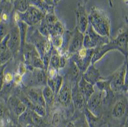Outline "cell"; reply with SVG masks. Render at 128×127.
<instances>
[{
    "mask_svg": "<svg viewBox=\"0 0 128 127\" xmlns=\"http://www.w3.org/2000/svg\"><path fill=\"white\" fill-rule=\"evenodd\" d=\"M88 21L98 34L110 37V20L105 11L92 7L88 13Z\"/></svg>",
    "mask_w": 128,
    "mask_h": 127,
    "instance_id": "6da1fadb",
    "label": "cell"
},
{
    "mask_svg": "<svg viewBox=\"0 0 128 127\" xmlns=\"http://www.w3.org/2000/svg\"><path fill=\"white\" fill-rule=\"evenodd\" d=\"M22 56L24 62L27 66L28 71H32L34 68L45 70L42 58L33 45L26 43L23 50Z\"/></svg>",
    "mask_w": 128,
    "mask_h": 127,
    "instance_id": "7a4b0ae2",
    "label": "cell"
},
{
    "mask_svg": "<svg viewBox=\"0 0 128 127\" xmlns=\"http://www.w3.org/2000/svg\"><path fill=\"white\" fill-rule=\"evenodd\" d=\"M110 43L112 46L114 51H118L123 54L125 60L128 59V19L127 18L126 23L122 26L119 32L115 38L111 39Z\"/></svg>",
    "mask_w": 128,
    "mask_h": 127,
    "instance_id": "3957f363",
    "label": "cell"
},
{
    "mask_svg": "<svg viewBox=\"0 0 128 127\" xmlns=\"http://www.w3.org/2000/svg\"><path fill=\"white\" fill-rule=\"evenodd\" d=\"M125 75H126V63L116 70L108 78L110 79V85L112 90L116 94H126L125 88Z\"/></svg>",
    "mask_w": 128,
    "mask_h": 127,
    "instance_id": "277c9868",
    "label": "cell"
},
{
    "mask_svg": "<svg viewBox=\"0 0 128 127\" xmlns=\"http://www.w3.org/2000/svg\"><path fill=\"white\" fill-rule=\"evenodd\" d=\"M95 49H88L82 47L71 58L82 73H84L88 67L92 64V58L95 53Z\"/></svg>",
    "mask_w": 128,
    "mask_h": 127,
    "instance_id": "5b68a950",
    "label": "cell"
},
{
    "mask_svg": "<svg viewBox=\"0 0 128 127\" xmlns=\"http://www.w3.org/2000/svg\"><path fill=\"white\" fill-rule=\"evenodd\" d=\"M29 71V76L27 81L23 85L26 87H37L43 88L47 85L48 75L46 70L34 68L32 71Z\"/></svg>",
    "mask_w": 128,
    "mask_h": 127,
    "instance_id": "8992f818",
    "label": "cell"
},
{
    "mask_svg": "<svg viewBox=\"0 0 128 127\" xmlns=\"http://www.w3.org/2000/svg\"><path fill=\"white\" fill-rule=\"evenodd\" d=\"M21 21L30 27H37L45 15L35 5L30 4L28 10L24 13H20Z\"/></svg>",
    "mask_w": 128,
    "mask_h": 127,
    "instance_id": "52a82bcc",
    "label": "cell"
},
{
    "mask_svg": "<svg viewBox=\"0 0 128 127\" xmlns=\"http://www.w3.org/2000/svg\"><path fill=\"white\" fill-rule=\"evenodd\" d=\"M105 92L95 88L93 93L86 103V108L96 117H101L103 105L104 104Z\"/></svg>",
    "mask_w": 128,
    "mask_h": 127,
    "instance_id": "ba28073f",
    "label": "cell"
},
{
    "mask_svg": "<svg viewBox=\"0 0 128 127\" xmlns=\"http://www.w3.org/2000/svg\"><path fill=\"white\" fill-rule=\"evenodd\" d=\"M84 37V34L81 33L75 27L74 30L71 32V37L68 48V52L63 55L66 56L68 59H70L74 54H76L78 51H80L83 47Z\"/></svg>",
    "mask_w": 128,
    "mask_h": 127,
    "instance_id": "9c48e42d",
    "label": "cell"
},
{
    "mask_svg": "<svg viewBox=\"0 0 128 127\" xmlns=\"http://www.w3.org/2000/svg\"><path fill=\"white\" fill-rule=\"evenodd\" d=\"M56 103L65 107H74L72 102V86L65 77L64 84L56 95Z\"/></svg>",
    "mask_w": 128,
    "mask_h": 127,
    "instance_id": "30bf717a",
    "label": "cell"
},
{
    "mask_svg": "<svg viewBox=\"0 0 128 127\" xmlns=\"http://www.w3.org/2000/svg\"><path fill=\"white\" fill-rule=\"evenodd\" d=\"M6 104L9 109L12 120L17 124L18 117L26 110L27 107L15 94L10 95L6 100Z\"/></svg>",
    "mask_w": 128,
    "mask_h": 127,
    "instance_id": "8fae6325",
    "label": "cell"
},
{
    "mask_svg": "<svg viewBox=\"0 0 128 127\" xmlns=\"http://www.w3.org/2000/svg\"><path fill=\"white\" fill-rule=\"evenodd\" d=\"M20 36L18 25L12 23L9 32V39L7 42V48L13 54L14 58L20 55Z\"/></svg>",
    "mask_w": 128,
    "mask_h": 127,
    "instance_id": "7c38bea8",
    "label": "cell"
},
{
    "mask_svg": "<svg viewBox=\"0 0 128 127\" xmlns=\"http://www.w3.org/2000/svg\"><path fill=\"white\" fill-rule=\"evenodd\" d=\"M87 2H80L78 4L76 13V28L82 34H85L89 25L88 13L86 11V5Z\"/></svg>",
    "mask_w": 128,
    "mask_h": 127,
    "instance_id": "4fadbf2b",
    "label": "cell"
},
{
    "mask_svg": "<svg viewBox=\"0 0 128 127\" xmlns=\"http://www.w3.org/2000/svg\"><path fill=\"white\" fill-rule=\"evenodd\" d=\"M128 113V100L126 94H117V99L114 103L112 116L114 119H121Z\"/></svg>",
    "mask_w": 128,
    "mask_h": 127,
    "instance_id": "5bb4252c",
    "label": "cell"
},
{
    "mask_svg": "<svg viewBox=\"0 0 128 127\" xmlns=\"http://www.w3.org/2000/svg\"><path fill=\"white\" fill-rule=\"evenodd\" d=\"M21 89L34 105H42L46 108V103L42 96V88L26 87L23 85Z\"/></svg>",
    "mask_w": 128,
    "mask_h": 127,
    "instance_id": "9a60e30c",
    "label": "cell"
},
{
    "mask_svg": "<svg viewBox=\"0 0 128 127\" xmlns=\"http://www.w3.org/2000/svg\"><path fill=\"white\" fill-rule=\"evenodd\" d=\"M59 20L55 13H49L45 15L44 17L40 22V24L37 27L39 32L44 37L50 36V31L53 26Z\"/></svg>",
    "mask_w": 128,
    "mask_h": 127,
    "instance_id": "2e32d148",
    "label": "cell"
},
{
    "mask_svg": "<svg viewBox=\"0 0 128 127\" xmlns=\"http://www.w3.org/2000/svg\"><path fill=\"white\" fill-rule=\"evenodd\" d=\"M68 68L65 78L71 83V86L78 84L82 77L83 73L78 68L75 63L71 58L68 61Z\"/></svg>",
    "mask_w": 128,
    "mask_h": 127,
    "instance_id": "e0dca14e",
    "label": "cell"
},
{
    "mask_svg": "<svg viewBox=\"0 0 128 127\" xmlns=\"http://www.w3.org/2000/svg\"><path fill=\"white\" fill-rule=\"evenodd\" d=\"M72 102L75 110L78 112H84L86 108V99L80 91L78 84L72 86Z\"/></svg>",
    "mask_w": 128,
    "mask_h": 127,
    "instance_id": "ac0fdd59",
    "label": "cell"
},
{
    "mask_svg": "<svg viewBox=\"0 0 128 127\" xmlns=\"http://www.w3.org/2000/svg\"><path fill=\"white\" fill-rule=\"evenodd\" d=\"M82 78L94 86L101 80L106 79V77L101 75L100 70L95 66V64H91L88 67L82 74Z\"/></svg>",
    "mask_w": 128,
    "mask_h": 127,
    "instance_id": "d6986e66",
    "label": "cell"
},
{
    "mask_svg": "<svg viewBox=\"0 0 128 127\" xmlns=\"http://www.w3.org/2000/svg\"><path fill=\"white\" fill-rule=\"evenodd\" d=\"M89 36L90 39L92 43L93 46L94 48H98L101 47V46L106 45L110 42V38L106 36H103L100 35L99 34L96 32L94 30L91 25H88L87 30L85 32Z\"/></svg>",
    "mask_w": 128,
    "mask_h": 127,
    "instance_id": "ffe728a7",
    "label": "cell"
},
{
    "mask_svg": "<svg viewBox=\"0 0 128 127\" xmlns=\"http://www.w3.org/2000/svg\"><path fill=\"white\" fill-rule=\"evenodd\" d=\"M30 4L39 8L44 15L54 13V7L60 2L56 1H30Z\"/></svg>",
    "mask_w": 128,
    "mask_h": 127,
    "instance_id": "44dd1931",
    "label": "cell"
},
{
    "mask_svg": "<svg viewBox=\"0 0 128 127\" xmlns=\"http://www.w3.org/2000/svg\"><path fill=\"white\" fill-rule=\"evenodd\" d=\"M78 86L80 91L81 92V93L82 94L86 99V102H88L90 96L94 92V86L86 81V80H84L82 77L78 83Z\"/></svg>",
    "mask_w": 128,
    "mask_h": 127,
    "instance_id": "7402d4cb",
    "label": "cell"
},
{
    "mask_svg": "<svg viewBox=\"0 0 128 127\" xmlns=\"http://www.w3.org/2000/svg\"><path fill=\"white\" fill-rule=\"evenodd\" d=\"M33 113L34 111H32V109H26V110L18 117L17 126L20 127H27L33 125Z\"/></svg>",
    "mask_w": 128,
    "mask_h": 127,
    "instance_id": "603a6c76",
    "label": "cell"
},
{
    "mask_svg": "<svg viewBox=\"0 0 128 127\" xmlns=\"http://www.w3.org/2000/svg\"><path fill=\"white\" fill-rule=\"evenodd\" d=\"M42 96L44 98V102L46 105V110L48 109H51L54 107L56 104V94L51 90L47 85L42 88Z\"/></svg>",
    "mask_w": 128,
    "mask_h": 127,
    "instance_id": "cb8c5ba5",
    "label": "cell"
},
{
    "mask_svg": "<svg viewBox=\"0 0 128 127\" xmlns=\"http://www.w3.org/2000/svg\"><path fill=\"white\" fill-rule=\"evenodd\" d=\"M64 77L60 74L58 75L56 77L53 79L48 78L47 86H49L51 90L54 92V94H56V96L62 88L64 84Z\"/></svg>",
    "mask_w": 128,
    "mask_h": 127,
    "instance_id": "d4e9b609",
    "label": "cell"
},
{
    "mask_svg": "<svg viewBox=\"0 0 128 127\" xmlns=\"http://www.w3.org/2000/svg\"><path fill=\"white\" fill-rule=\"evenodd\" d=\"M18 27L19 29V32H20V41H21V45H20V55L22 56V53H23V50L26 44V37H27V33L28 30L29 26L26 24L25 22L23 21H20V22L17 24ZM23 58V56H22Z\"/></svg>",
    "mask_w": 128,
    "mask_h": 127,
    "instance_id": "484cf974",
    "label": "cell"
},
{
    "mask_svg": "<svg viewBox=\"0 0 128 127\" xmlns=\"http://www.w3.org/2000/svg\"><path fill=\"white\" fill-rule=\"evenodd\" d=\"M13 2L14 3H12L13 10L20 13H24L30 5V1L18 0V1H14Z\"/></svg>",
    "mask_w": 128,
    "mask_h": 127,
    "instance_id": "4316f807",
    "label": "cell"
},
{
    "mask_svg": "<svg viewBox=\"0 0 128 127\" xmlns=\"http://www.w3.org/2000/svg\"><path fill=\"white\" fill-rule=\"evenodd\" d=\"M60 53L58 49L54 48L52 51L50 61L49 63L48 67H51L56 70H60Z\"/></svg>",
    "mask_w": 128,
    "mask_h": 127,
    "instance_id": "83f0119b",
    "label": "cell"
},
{
    "mask_svg": "<svg viewBox=\"0 0 128 127\" xmlns=\"http://www.w3.org/2000/svg\"><path fill=\"white\" fill-rule=\"evenodd\" d=\"M65 32H66L65 26L60 21H58L54 24L50 31V36H63Z\"/></svg>",
    "mask_w": 128,
    "mask_h": 127,
    "instance_id": "f1b7e54d",
    "label": "cell"
},
{
    "mask_svg": "<svg viewBox=\"0 0 128 127\" xmlns=\"http://www.w3.org/2000/svg\"><path fill=\"white\" fill-rule=\"evenodd\" d=\"M49 37H50L53 47L60 51L61 48L62 47L63 43H64V35L63 36H49Z\"/></svg>",
    "mask_w": 128,
    "mask_h": 127,
    "instance_id": "f546056e",
    "label": "cell"
},
{
    "mask_svg": "<svg viewBox=\"0 0 128 127\" xmlns=\"http://www.w3.org/2000/svg\"><path fill=\"white\" fill-rule=\"evenodd\" d=\"M10 30V24L5 23L2 21L0 22V43L9 34Z\"/></svg>",
    "mask_w": 128,
    "mask_h": 127,
    "instance_id": "4dcf8cb0",
    "label": "cell"
},
{
    "mask_svg": "<svg viewBox=\"0 0 128 127\" xmlns=\"http://www.w3.org/2000/svg\"><path fill=\"white\" fill-rule=\"evenodd\" d=\"M13 54L8 49L2 54H0V66L4 65L9 62L10 60L13 58Z\"/></svg>",
    "mask_w": 128,
    "mask_h": 127,
    "instance_id": "1f68e13d",
    "label": "cell"
},
{
    "mask_svg": "<svg viewBox=\"0 0 128 127\" xmlns=\"http://www.w3.org/2000/svg\"><path fill=\"white\" fill-rule=\"evenodd\" d=\"M33 111L42 117H45L47 114L46 108L40 105H34Z\"/></svg>",
    "mask_w": 128,
    "mask_h": 127,
    "instance_id": "d6a6232c",
    "label": "cell"
},
{
    "mask_svg": "<svg viewBox=\"0 0 128 127\" xmlns=\"http://www.w3.org/2000/svg\"><path fill=\"white\" fill-rule=\"evenodd\" d=\"M28 68L26 65L25 64V63L24 62L21 61L18 64V66L17 67V73H18L19 74L21 75L22 76L24 77V75L26 74L28 72Z\"/></svg>",
    "mask_w": 128,
    "mask_h": 127,
    "instance_id": "836d02e7",
    "label": "cell"
},
{
    "mask_svg": "<svg viewBox=\"0 0 128 127\" xmlns=\"http://www.w3.org/2000/svg\"><path fill=\"white\" fill-rule=\"evenodd\" d=\"M8 63H7L4 65L0 66V91L2 90L4 85V75H5V70Z\"/></svg>",
    "mask_w": 128,
    "mask_h": 127,
    "instance_id": "e575fe53",
    "label": "cell"
},
{
    "mask_svg": "<svg viewBox=\"0 0 128 127\" xmlns=\"http://www.w3.org/2000/svg\"><path fill=\"white\" fill-rule=\"evenodd\" d=\"M83 47L85 49H95L93 46L92 43L90 39L89 36L86 34H84V42H83Z\"/></svg>",
    "mask_w": 128,
    "mask_h": 127,
    "instance_id": "d590c367",
    "label": "cell"
},
{
    "mask_svg": "<svg viewBox=\"0 0 128 127\" xmlns=\"http://www.w3.org/2000/svg\"><path fill=\"white\" fill-rule=\"evenodd\" d=\"M13 84L15 86H18L23 83V76L16 71L13 74Z\"/></svg>",
    "mask_w": 128,
    "mask_h": 127,
    "instance_id": "8d00e7d4",
    "label": "cell"
},
{
    "mask_svg": "<svg viewBox=\"0 0 128 127\" xmlns=\"http://www.w3.org/2000/svg\"><path fill=\"white\" fill-rule=\"evenodd\" d=\"M13 82V74L10 72H7L4 75V85H8Z\"/></svg>",
    "mask_w": 128,
    "mask_h": 127,
    "instance_id": "74e56055",
    "label": "cell"
},
{
    "mask_svg": "<svg viewBox=\"0 0 128 127\" xmlns=\"http://www.w3.org/2000/svg\"><path fill=\"white\" fill-rule=\"evenodd\" d=\"M68 58L64 55L60 54V70L63 69L66 67L68 64Z\"/></svg>",
    "mask_w": 128,
    "mask_h": 127,
    "instance_id": "f35d334b",
    "label": "cell"
},
{
    "mask_svg": "<svg viewBox=\"0 0 128 127\" xmlns=\"http://www.w3.org/2000/svg\"><path fill=\"white\" fill-rule=\"evenodd\" d=\"M126 63V75H125V88L126 92L128 89V59L125 60Z\"/></svg>",
    "mask_w": 128,
    "mask_h": 127,
    "instance_id": "ab89813d",
    "label": "cell"
},
{
    "mask_svg": "<svg viewBox=\"0 0 128 127\" xmlns=\"http://www.w3.org/2000/svg\"><path fill=\"white\" fill-rule=\"evenodd\" d=\"M66 127H75V125H74V124L73 122H71V121H69V122L66 124Z\"/></svg>",
    "mask_w": 128,
    "mask_h": 127,
    "instance_id": "60d3db41",
    "label": "cell"
},
{
    "mask_svg": "<svg viewBox=\"0 0 128 127\" xmlns=\"http://www.w3.org/2000/svg\"><path fill=\"white\" fill-rule=\"evenodd\" d=\"M124 127H128V113L127 114V117L126 119V120H125Z\"/></svg>",
    "mask_w": 128,
    "mask_h": 127,
    "instance_id": "b9f144b4",
    "label": "cell"
},
{
    "mask_svg": "<svg viewBox=\"0 0 128 127\" xmlns=\"http://www.w3.org/2000/svg\"><path fill=\"white\" fill-rule=\"evenodd\" d=\"M5 127H18L17 126V124L15 123H12V124H8V125L6 126Z\"/></svg>",
    "mask_w": 128,
    "mask_h": 127,
    "instance_id": "7bdbcfd3",
    "label": "cell"
},
{
    "mask_svg": "<svg viewBox=\"0 0 128 127\" xmlns=\"http://www.w3.org/2000/svg\"><path fill=\"white\" fill-rule=\"evenodd\" d=\"M3 2H0V8H1V7H2L3 5H4V3H3Z\"/></svg>",
    "mask_w": 128,
    "mask_h": 127,
    "instance_id": "ee69618b",
    "label": "cell"
},
{
    "mask_svg": "<svg viewBox=\"0 0 128 127\" xmlns=\"http://www.w3.org/2000/svg\"><path fill=\"white\" fill-rule=\"evenodd\" d=\"M126 96L127 98H128V90L126 91Z\"/></svg>",
    "mask_w": 128,
    "mask_h": 127,
    "instance_id": "f6af8a7d",
    "label": "cell"
},
{
    "mask_svg": "<svg viewBox=\"0 0 128 127\" xmlns=\"http://www.w3.org/2000/svg\"><path fill=\"white\" fill-rule=\"evenodd\" d=\"M18 127H20V126H18ZM27 127H33V125H32V126H27Z\"/></svg>",
    "mask_w": 128,
    "mask_h": 127,
    "instance_id": "bcb514c9",
    "label": "cell"
},
{
    "mask_svg": "<svg viewBox=\"0 0 128 127\" xmlns=\"http://www.w3.org/2000/svg\"></svg>",
    "mask_w": 128,
    "mask_h": 127,
    "instance_id": "7dc6e473",
    "label": "cell"
}]
</instances>
